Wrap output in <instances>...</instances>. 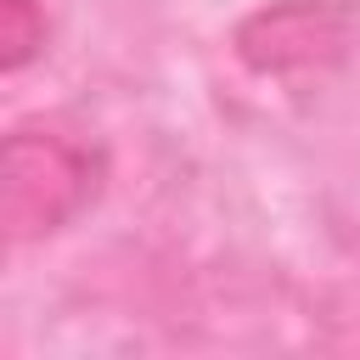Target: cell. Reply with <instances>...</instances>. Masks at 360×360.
<instances>
[{
	"label": "cell",
	"mask_w": 360,
	"mask_h": 360,
	"mask_svg": "<svg viewBox=\"0 0 360 360\" xmlns=\"http://www.w3.org/2000/svg\"><path fill=\"white\" fill-rule=\"evenodd\" d=\"M45 51V11L34 0H0V62L6 73L28 68Z\"/></svg>",
	"instance_id": "cell-3"
},
{
	"label": "cell",
	"mask_w": 360,
	"mask_h": 360,
	"mask_svg": "<svg viewBox=\"0 0 360 360\" xmlns=\"http://www.w3.org/2000/svg\"><path fill=\"white\" fill-rule=\"evenodd\" d=\"M101 180V158L62 135V129H11L6 135V174H0V225L11 242H39L62 231Z\"/></svg>",
	"instance_id": "cell-1"
},
{
	"label": "cell",
	"mask_w": 360,
	"mask_h": 360,
	"mask_svg": "<svg viewBox=\"0 0 360 360\" xmlns=\"http://www.w3.org/2000/svg\"><path fill=\"white\" fill-rule=\"evenodd\" d=\"M349 45V11L338 0H281L236 28V56L253 73H304Z\"/></svg>",
	"instance_id": "cell-2"
}]
</instances>
